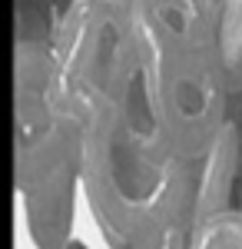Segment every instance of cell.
<instances>
[{"instance_id": "obj_2", "label": "cell", "mask_w": 242, "mask_h": 249, "mask_svg": "<svg viewBox=\"0 0 242 249\" xmlns=\"http://www.w3.org/2000/svg\"><path fill=\"white\" fill-rule=\"evenodd\" d=\"M219 10V47L229 90L236 93L242 87V0H216Z\"/></svg>"}, {"instance_id": "obj_1", "label": "cell", "mask_w": 242, "mask_h": 249, "mask_svg": "<svg viewBox=\"0 0 242 249\" xmlns=\"http://www.w3.org/2000/svg\"><path fill=\"white\" fill-rule=\"evenodd\" d=\"M186 249H242V213L239 206L209 213L189 232Z\"/></svg>"}, {"instance_id": "obj_3", "label": "cell", "mask_w": 242, "mask_h": 249, "mask_svg": "<svg viewBox=\"0 0 242 249\" xmlns=\"http://www.w3.org/2000/svg\"><path fill=\"white\" fill-rule=\"evenodd\" d=\"M236 206H239V213H242V186H239V196H236Z\"/></svg>"}]
</instances>
